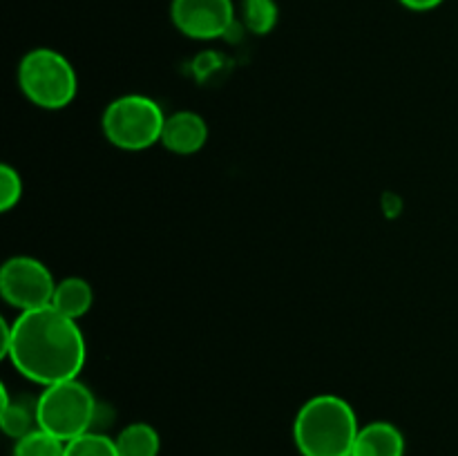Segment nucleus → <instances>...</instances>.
<instances>
[{
  "label": "nucleus",
  "instance_id": "f257e3e1",
  "mask_svg": "<svg viewBox=\"0 0 458 456\" xmlns=\"http://www.w3.org/2000/svg\"><path fill=\"white\" fill-rule=\"evenodd\" d=\"M85 338L72 317L54 307L34 308L16 317L4 358L31 383L43 387L79 378L85 365Z\"/></svg>",
  "mask_w": 458,
  "mask_h": 456
},
{
  "label": "nucleus",
  "instance_id": "f03ea898",
  "mask_svg": "<svg viewBox=\"0 0 458 456\" xmlns=\"http://www.w3.org/2000/svg\"><path fill=\"white\" fill-rule=\"evenodd\" d=\"M353 407L334 393H320L300 407L293 441L302 456H352L358 436Z\"/></svg>",
  "mask_w": 458,
  "mask_h": 456
},
{
  "label": "nucleus",
  "instance_id": "7ed1b4c3",
  "mask_svg": "<svg viewBox=\"0 0 458 456\" xmlns=\"http://www.w3.org/2000/svg\"><path fill=\"white\" fill-rule=\"evenodd\" d=\"M36 427L70 443L92 432L97 420V398L79 378L63 380L43 389L34 405Z\"/></svg>",
  "mask_w": 458,
  "mask_h": 456
},
{
  "label": "nucleus",
  "instance_id": "20e7f679",
  "mask_svg": "<svg viewBox=\"0 0 458 456\" xmlns=\"http://www.w3.org/2000/svg\"><path fill=\"white\" fill-rule=\"evenodd\" d=\"M18 85L34 106L45 110H63L79 92V79L63 54L38 47L22 56L18 65Z\"/></svg>",
  "mask_w": 458,
  "mask_h": 456
},
{
  "label": "nucleus",
  "instance_id": "39448f33",
  "mask_svg": "<svg viewBox=\"0 0 458 456\" xmlns=\"http://www.w3.org/2000/svg\"><path fill=\"white\" fill-rule=\"evenodd\" d=\"M165 114L159 103L143 94H125L106 107L101 119L103 134L121 150H146L161 141Z\"/></svg>",
  "mask_w": 458,
  "mask_h": 456
},
{
  "label": "nucleus",
  "instance_id": "423d86ee",
  "mask_svg": "<svg viewBox=\"0 0 458 456\" xmlns=\"http://www.w3.org/2000/svg\"><path fill=\"white\" fill-rule=\"evenodd\" d=\"M54 289H56V282L49 268L30 255L9 258L0 268V293L22 313L49 307Z\"/></svg>",
  "mask_w": 458,
  "mask_h": 456
},
{
  "label": "nucleus",
  "instance_id": "0eeeda50",
  "mask_svg": "<svg viewBox=\"0 0 458 456\" xmlns=\"http://www.w3.org/2000/svg\"><path fill=\"white\" fill-rule=\"evenodd\" d=\"M170 18L188 38L215 40L231 31L235 4L233 0H173Z\"/></svg>",
  "mask_w": 458,
  "mask_h": 456
},
{
  "label": "nucleus",
  "instance_id": "6e6552de",
  "mask_svg": "<svg viewBox=\"0 0 458 456\" xmlns=\"http://www.w3.org/2000/svg\"><path fill=\"white\" fill-rule=\"evenodd\" d=\"M208 139V125L197 112L182 110L165 116L164 132H161V143L165 150L174 155H195L206 146Z\"/></svg>",
  "mask_w": 458,
  "mask_h": 456
},
{
  "label": "nucleus",
  "instance_id": "1a4fd4ad",
  "mask_svg": "<svg viewBox=\"0 0 458 456\" xmlns=\"http://www.w3.org/2000/svg\"><path fill=\"white\" fill-rule=\"evenodd\" d=\"M352 456H405V436L387 420H374L358 429Z\"/></svg>",
  "mask_w": 458,
  "mask_h": 456
},
{
  "label": "nucleus",
  "instance_id": "9d476101",
  "mask_svg": "<svg viewBox=\"0 0 458 456\" xmlns=\"http://www.w3.org/2000/svg\"><path fill=\"white\" fill-rule=\"evenodd\" d=\"M92 302L94 291L89 282H85L83 277H65V280L56 282L49 307H54L63 316L72 317V320H79V317H83L89 311Z\"/></svg>",
  "mask_w": 458,
  "mask_h": 456
},
{
  "label": "nucleus",
  "instance_id": "9b49d317",
  "mask_svg": "<svg viewBox=\"0 0 458 456\" xmlns=\"http://www.w3.org/2000/svg\"><path fill=\"white\" fill-rule=\"evenodd\" d=\"M119 456H159L161 438L152 425L132 423L114 438Z\"/></svg>",
  "mask_w": 458,
  "mask_h": 456
},
{
  "label": "nucleus",
  "instance_id": "f8f14e48",
  "mask_svg": "<svg viewBox=\"0 0 458 456\" xmlns=\"http://www.w3.org/2000/svg\"><path fill=\"white\" fill-rule=\"evenodd\" d=\"M3 393V407H0V425H3V432L12 438H22L25 434H30L31 429H36V410H30L22 402H12L9 398L7 387H0Z\"/></svg>",
  "mask_w": 458,
  "mask_h": 456
},
{
  "label": "nucleus",
  "instance_id": "ddd939ff",
  "mask_svg": "<svg viewBox=\"0 0 458 456\" xmlns=\"http://www.w3.org/2000/svg\"><path fill=\"white\" fill-rule=\"evenodd\" d=\"M12 456H65V443L45 429L36 427L13 445Z\"/></svg>",
  "mask_w": 458,
  "mask_h": 456
},
{
  "label": "nucleus",
  "instance_id": "4468645a",
  "mask_svg": "<svg viewBox=\"0 0 458 456\" xmlns=\"http://www.w3.org/2000/svg\"><path fill=\"white\" fill-rule=\"evenodd\" d=\"M277 4L276 0H242V18H244L246 30L253 34L264 36L273 31L277 25Z\"/></svg>",
  "mask_w": 458,
  "mask_h": 456
},
{
  "label": "nucleus",
  "instance_id": "2eb2a0df",
  "mask_svg": "<svg viewBox=\"0 0 458 456\" xmlns=\"http://www.w3.org/2000/svg\"><path fill=\"white\" fill-rule=\"evenodd\" d=\"M65 456H119L114 438L101 432H88L65 443Z\"/></svg>",
  "mask_w": 458,
  "mask_h": 456
},
{
  "label": "nucleus",
  "instance_id": "dca6fc26",
  "mask_svg": "<svg viewBox=\"0 0 458 456\" xmlns=\"http://www.w3.org/2000/svg\"><path fill=\"white\" fill-rule=\"evenodd\" d=\"M22 197V179L18 174V170H13L12 165L3 164L0 165V210L7 213L13 206L21 201Z\"/></svg>",
  "mask_w": 458,
  "mask_h": 456
},
{
  "label": "nucleus",
  "instance_id": "f3484780",
  "mask_svg": "<svg viewBox=\"0 0 458 456\" xmlns=\"http://www.w3.org/2000/svg\"><path fill=\"white\" fill-rule=\"evenodd\" d=\"M398 3L405 9H411V12H429V9H437L445 0H398Z\"/></svg>",
  "mask_w": 458,
  "mask_h": 456
}]
</instances>
